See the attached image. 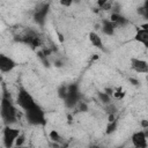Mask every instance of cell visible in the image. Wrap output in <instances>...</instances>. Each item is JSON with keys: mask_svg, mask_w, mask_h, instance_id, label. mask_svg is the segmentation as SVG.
<instances>
[{"mask_svg": "<svg viewBox=\"0 0 148 148\" xmlns=\"http://www.w3.org/2000/svg\"><path fill=\"white\" fill-rule=\"evenodd\" d=\"M24 116H25V120L28 121V124L32 126H40V125L46 124L45 112L39 105H36L35 108L28 111H24Z\"/></svg>", "mask_w": 148, "mask_h": 148, "instance_id": "3957f363", "label": "cell"}, {"mask_svg": "<svg viewBox=\"0 0 148 148\" xmlns=\"http://www.w3.org/2000/svg\"><path fill=\"white\" fill-rule=\"evenodd\" d=\"M16 104L23 110V111H28L32 108H35L36 105H38L35 101V98L32 97V95L24 88V87H20L17 90V95H16Z\"/></svg>", "mask_w": 148, "mask_h": 148, "instance_id": "7a4b0ae2", "label": "cell"}, {"mask_svg": "<svg viewBox=\"0 0 148 148\" xmlns=\"http://www.w3.org/2000/svg\"><path fill=\"white\" fill-rule=\"evenodd\" d=\"M108 1H109V0H97V6H98L99 8H102Z\"/></svg>", "mask_w": 148, "mask_h": 148, "instance_id": "e0dca14e", "label": "cell"}, {"mask_svg": "<svg viewBox=\"0 0 148 148\" xmlns=\"http://www.w3.org/2000/svg\"><path fill=\"white\" fill-rule=\"evenodd\" d=\"M116 127H117V119L113 120V121H109L108 127H106V133H111V132H113Z\"/></svg>", "mask_w": 148, "mask_h": 148, "instance_id": "5bb4252c", "label": "cell"}, {"mask_svg": "<svg viewBox=\"0 0 148 148\" xmlns=\"http://www.w3.org/2000/svg\"><path fill=\"white\" fill-rule=\"evenodd\" d=\"M21 131L18 128H14L10 125H6L2 131V140L5 147H12L15 143L16 138L20 135Z\"/></svg>", "mask_w": 148, "mask_h": 148, "instance_id": "277c9868", "label": "cell"}, {"mask_svg": "<svg viewBox=\"0 0 148 148\" xmlns=\"http://www.w3.org/2000/svg\"><path fill=\"white\" fill-rule=\"evenodd\" d=\"M88 38H89V40H90V43L92 44V46H95V47H102L103 46V40H102V37L97 34V32H95V31H91V32H89V35H88Z\"/></svg>", "mask_w": 148, "mask_h": 148, "instance_id": "7c38bea8", "label": "cell"}, {"mask_svg": "<svg viewBox=\"0 0 148 148\" xmlns=\"http://www.w3.org/2000/svg\"><path fill=\"white\" fill-rule=\"evenodd\" d=\"M131 68L139 74H146L148 72V64L146 60L140 58H131Z\"/></svg>", "mask_w": 148, "mask_h": 148, "instance_id": "ba28073f", "label": "cell"}, {"mask_svg": "<svg viewBox=\"0 0 148 148\" xmlns=\"http://www.w3.org/2000/svg\"><path fill=\"white\" fill-rule=\"evenodd\" d=\"M24 140H25V136H24V134H22V133H20V135L16 138V140H15V143H14V146H22L23 145V142H24Z\"/></svg>", "mask_w": 148, "mask_h": 148, "instance_id": "9a60e30c", "label": "cell"}, {"mask_svg": "<svg viewBox=\"0 0 148 148\" xmlns=\"http://www.w3.org/2000/svg\"><path fill=\"white\" fill-rule=\"evenodd\" d=\"M64 101L68 108H73L75 104L79 103V90L75 84H71L69 87H67V91L64 97Z\"/></svg>", "mask_w": 148, "mask_h": 148, "instance_id": "5b68a950", "label": "cell"}, {"mask_svg": "<svg viewBox=\"0 0 148 148\" xmlns=\"http://www.w3.org/2000/svg\"><path fill=\"white\" fill-rule=\"evenodd\" d=\"M0 116L6 125H12L18 119V111L12 99L7 96L2 97L0 102Z\"/></svg>", "mask_w": 148, "mask_h": 148, "instance_id": "6da1fadb", "label": "cell"}, {"mask_svg": "<svg viewBox=\"0 0 148 148\" xmlns=\"http://www.w3.org/2000/svg\"><path fill=\"white\" fill-rule=\"evenodd\" d=\"M16 67V62L13 58L5 53H0V72L2 73H9Z\"/></svg>", "mask_w": 148, "mask_h": 148, "instance_id": "52a82bcc", "label": "cell"}, {"mask_svg": "<svg viewBox=\"0 0 148 148\" xmlns=\"http://www.w3.org/2000/svg\"><path fill=\"white\" fill-rule=\"evenodd\" d=\"M132 145L135 148H147L148 142H147V132L146 130H140L136 131L132 134L131 136Z\"/></svg>", "mask_w": 148, "mask_h": 148, "instance_id": "8992f818", "label": "cell"}, {"mask_svg": "<svg viewBox=\"0 0 148 148\" xmlns=\"http://www.w3.org/2000/svg\"><path fill=\"white\" fill-rule=\"evenodd\" d=\"M116 27L117 25L113 22H111L110 20H104L102 23V31L106 36H112V35H114Z\"/></svg>", "mask_w": 148, "mask_h": 148, "instance_id": "8fae6325", "label": "cell"}, {"mask_svg": "<svg viewBox=\"0 0 148 148\" xmlns=\"http://www.w3.org/2000/svg\"><path fill=\"white\" fill-rule=\"evenodd\" d=\"M47 12H49V6L47 5H42L39 8H37L35 10V14H34L35 21L39 24H43L44 21H45V17L47 15Z\"/></svg>", "mask_w": 148, "mask_h": 148, "instance_id": "30bf717a", "label": "cell"}, {"mask_svg": "<svg viewBox=\"0 0 148 148\" xmlns=\"http://www.w3.org/2000/svg\"><path fill=\"white\" fill-rule=\"evenodd\" d=\"M74 0H60V5L64 7H71L73 5Z\"/></svg>", "mask_w": 148, "mask_h": 148, "instance_id": "2e32d148", "label": "cell"}, {"mask_svg": "<svg viewBox=\"0 0 148 148\" xmlns=\"http://www.w3.org/2000/svg\"><path fill=\"white\" fill-rule=\"evenodd\" d=\"M134 40L142 44L145 47L148 46V28L147 24H145L142 28H139L134 35Z\"/></svg>", "mask_w": 148, "mask_h": 148, "instance_id": "9c48e42d", "label": "cell"}, {"mask_svg": "<svg viewBox=\"0 0 148 148\" xmlns=\"http://www.w3.org/2000/svg\"><path fill=\"white\" fill-rule=\"evenodd\" d=\"M49 138L52 140V141H54V142H60L61 141V135L59 134V132L57 131V130H52L50 133H49Z\"/></svg>", "mask_w": 148, "mask_h": 148, "instance_id": "4fadbf2b", "label": "cell"}]
</instances>
